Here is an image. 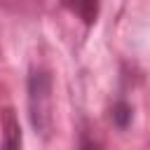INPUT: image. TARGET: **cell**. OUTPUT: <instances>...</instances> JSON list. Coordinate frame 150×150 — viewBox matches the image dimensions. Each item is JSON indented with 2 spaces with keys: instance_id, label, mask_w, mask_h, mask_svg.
Listing matches in <instances>:
<instances>
[{
  "instance_id": "1",
  "label": "cell",
  "mask_w": 150,
  "mask_h": 150,
  "mask_svg": "<svg viewBox=\"0 0 150 150\" xmlns=\"http://www.w3.org/2000/svg\"><path fill=\"white\" fill-rule=\"evenodd\" d=\"M28 110L33 127L47 134L52 124V77L45 70H33L28 75Z\"/></svg>"
},
{
  "instance_id": "2",
  "label": "cell",
  "mask_w": 150,
  "mask_h": 150,
  "mask_svg": "<svg viewBox=\"0 0 150 150\" xmlns=\"http://www.w3.org/2000/svg\"><path fill=\"white\" fill-rule=\"evenodd\" d=\"M2 150H21V127L9 108L2 112Z\"/></svg>"
},
{
  "instance_id": "3",
  "label": "cell",
  "mask_w": 150,
  "mask_h": 150,
  "mask_svg": "<svg viewBox=\"0 0 150 150\" xmlns=\"http://www.w3.org/2000/svg\"><path fill=\"white\" fill-rule=\"evenodd\" d=\"M112 122H115L117 127H127V124L131 122V108H129L124 101H117V103L112 105Z\"/></svg>"
},
{
  "instance_id": "4",
  "label": "cell",
  "mask_w": 150,
  "mask_h": 150,
  "mask_svg": "<svg viewBox=\"0 0 150 150\" xmlns=\"http://www.w3.org/2000/svg\"><path fill=\"white\" fill-rule=\"evenodd\" d=\"M70 9H73V12H77L87 23H91V21L96 19L98 5H94V2H75V5H70Z\"/></svg>"
},
{
  "instance_id": "5",
  "label": "cell",
  "mask_w": 150,
  "mask_h": 150,
  "mask_svg": "<svg viewBox=\"0 0 150 150\" xmlns=\"http://www.w3.org/2000/svg\"><path fill=\"white\" fill-rule=\"evenodd\" d=\"M80 150H101V148H98V143H94L91 138L82 136V145H80Z\"/></svg>"
}]
</instances>
